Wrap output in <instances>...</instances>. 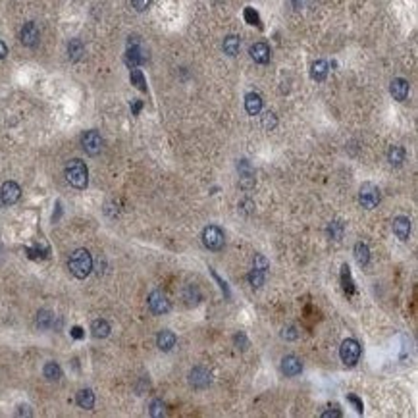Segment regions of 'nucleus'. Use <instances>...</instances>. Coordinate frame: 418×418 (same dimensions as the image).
Listing matches in <instances>:
<instances>
[{"label": "nucleus", "mask_w": 418, "mask_h": 418, "mask_svg": "<svg viewBox=\"0 0 418 418\" xmlns=\"http://www.w3.org/2000/svg\"><path fill=\"white\" fill-rule=\"evenodd\" d=\"M6 54H8V47L0 41V60H2V58H6Z\"/></svg>", "instance_id": "ea45409f"}, {"label": "nucleus", "mask_w": 418, "mask_h": 418, "mask_svg": "<svg viewBox=\"0 0 418 418\" xmlns=\"http://www.w3.org/2000/svg\"><path fill=\"white\" fill-rule=\"evenodd\" d=\"M51 324H52V313L51 311H39V314H37V326L41 330H49Z\"/></svg>", "instance_id": "cd10ccee"}, {"label": "nucleus", "mask_w": 418, "mask_h": 418, "mask_svg": "<svg viewBox=\"0 0 418 418\" xmlns=\"http://www.w3.org/2000/svg\"><path fill=\"white\" fill-rule=\"evenodd\" d=\"M339 357L343 361V365L355 366L361 359V345L357 339H345L339 347Z\"/></svg>", "instance_id": "7ed1b4c3"}, {"label": "nucleus", "mask_w": 418, "mask_h": 418, "mask_svg": "<svg viewBox=\"0 0 418 418\" xmlns=\"http://www.w3.org/2000/svg\"><path fill=\"white\" fill-rule=\"evenodd\" d=\"M262 125H264L266 129H272V127L276 125V116H274L272 112H266L264 118H262Z\"/></svg>", "instance_id": "72a5a7b5"}, {"label": "nucleus", "mask_w": 418, "mask_h": 418, "mask_svg": "<svg viewBox=\"0 0 418 418\" xmlns=\"http://www.w3.org/2000/svg\"><path fill=\"white\" fill-rule=\"evenodd\" d=\"M19 197H21V189H19L17 183L6 181V183L2 185V189H0V199H2L4 205H16V203L19 201Z\"/></svg>", "instance_id": "0eeeda50"}, {"label": "nucleus", "mask_w": 418, "mask_h": 418, "mask_svg": "<svg viewBox=\"0 0 418 418\" xmlns=\"http://www.w3.org/2000/svg\"><path fill=\"white\" fill-rule=\"evenodd\" d=\"M393 233L401 239V241H407L409 235H411V220L407 216H397L393 220Z\"/></svg>", "instance_id": "ddd939ff"}, {"label": "nucleus", "mask_w": 418, "mask_h": 418, "mask_svg": "<svg viewBox=\"0 0 418 418\" xmlns=\"http://www.w3.org/2000/svg\"><path fill=\"white\" fill-rule=\"evenodd\" d=\"M77 405L85 411H91L95 407V393L91 389H81L77 393Z\"/></svg>", "instance_id": "6ab92c4d"}, {"label": "nucleus", "mask_w": 418, "mask_h": 418, "mask_svg": "<svg viewBox=\"0 0 418 418\" xmlns=\"http://www.w3.org/2000/svg\"><path fill=\"white\" fill-rule=\"evenodd\" d=\"M224 231L218 227V226H209V227H205V231H203V243H205V247L210 249V251H220L222 247H224Z\"/></svg>", "instance_id": "39448f33"}, {"label": "nucleus", "mask_w": 418, "mask_h": 418, "mask_svg": "<svg viewBox=\"0 0 418 418\" xmlns=\"http://www.w3.org/2000/svg\"><path fill=\"white\" fill-rule=\"evenodd\" d=\"M322 418H341V413H339L337 409H333V411H324V413H322Z\"/></svg>", "instance_id": "4c0bfd02"}, {"label": "nucleus", "mask_w": 418, "mask_h": 418, "mask_svg": "<svg viewBox=\"0 0 418 418\" xmlns=\"http://www.w3.org/2000/svg\"><path fill=\"white\" fill-rule=\"evenodd\" d=\"M68 264H70L71 274H73L75 278H79V279L87 278V276L91 274V270H93V259H91V255H89L87 249H77V251H73Z\"/></svg>", "instance_id": "f257e3e1"}, {"label": "nucleus", "mask_w": 418, "mask_h": 418, "mask_svg": "<svg viewBox=\"0 0 418 418\" xmlns=\"http://www.w3.org/2000/svg\"><path fill=\"white\" fill-rule=\"evenodd\" d=\"M164 415V403L162 401H153V405H151V417H162Z\"/></svg>", "instance_id": "2f4dec72"}, {"label": "nucleus", "mask_w": 418, "mask_h": 418, "mask_svg": "<svg viewBox=\"0 0 418 418\" xmlns=\"http://www.w3.org/2000/svg\"><path fill=\"white\" fill-rule=\"evenodd\" d=\"M239 47H241L239 37L229 35V37L224 39V52L227 54V56H237L239 54Z\"/></svg>", "instance_id": "aec40b11"}, {"label": "nucleus", "mask_w": 418, "mask_h": 418, "mask_svg": "<svg viewBox=\"0 0 418 418\" xmlns=\"http://www.w3.org/2000/svg\"><path fill=\"white\" fill-rule=\"evenodd\" d=\"M341 281H343V287H345V291H347V293H353V291H355V287H353V279H351V270H349V266H347V264H343V266H341Z\"/></svg>", "instance_id": "bb28decb"}, {"label": "nucleus", "mask_w": 418, "mask_h": 418, "mask_svg": "<svg viewBox=\"0 0 418 418\" xmlns=\"http://www.w3.org/2000/svg\"><path fill=\"white\" fill-rule=\"evenodd\" d=\"M189 382H191V385H193L195 389H205V387H209L210 385V372L207 368L197 366V368L191 370Z\"/></svg>", "instance_id": "1a4fd4ad"}, {"label": "nucleus", "mask_w": 418, "mask_h": 418, "mask_svg": "<svg viewBox=\"0 0 418 418\" xmlns=\"http://www.w3.org/2000/svg\"><path fill=\"white\" fill-rule=\"evenodd\" d=\"M405 157H407V153H405L403 147H391L389 153H387V160H389L391 166H401L405 162Z\"/></svg>", "instance_id": "4be33fe9"}, {"label": "nucleus", "mask_w": 418, "mask_h": 418, "mask_svg": "<svg viewBox=\"0 0 418 418\" xmlns=\"http://www.w3.org/2000/svg\"><path fill=\"white\" fill-rule=\"evenodd\" d=\"M245 19L251 23V25H261V19H259V14L253 10V8H247L245 10Z\"/></svg>", "instance_id": "7c9ffc66"}, {"label": "nucleus", "mask_w": 418, "mask_h": 418, "mask_svg": "<svg viewBox=\"0 0 418 418\" xmlns=\"http://www.w3.org/2000/svg\"><path fill=\"white\" fill-rule=\"evenodd\" d=\"M131 83L141 89V91H147V81H145V75L141 73V70H131Z\"/></svg>", "instance_id": "c85d7f7f"}, {"label": "nucleus", "mask_w": 418, "mask_h": 418, "mask_svg": "<svg viewBox=\"0 0 418 418\" xmlns=\"http://www.w3.org/2000/svg\"><path fill=\"white\" fill-rule=\"evenodd\" d=\"M68 54H70V58H71L73 62L81 60V56H83V43H81L79 39L70 41V45H68Z\"/></svg>", "instance_id": "b1692460"}, {"label": "nucleus", "mask_w": 418, "mask_h": 418, "mask_svg": "<svg viewBox=\"0 0 418 418\" xmlns=\"http://www.w3.org/2000/svg\"><path fill=\"white\" fill-rule=\"evenodd\" d=\"M43 372H45V378H47V380H51V382L60 380V376H62V368L56 365V363H47Z\"/></svg>", "instance_id": "a878e982"}, {"label": "nucleus", "mask_w": 418, "mask_h": 418, "mask_svg": "<svg viewBox=\"0 0 418 418\" xmlns=\"http://www.w3.org/2000/svg\"><path fill=\"white\" fill-rule=\"evenodd\" d=\"M249 283H251L253 287H262V285H264V272L253 268V272L249 274Z\"/></svg>", "instance_id": "c756f323"}, {"label": "nucleus", "mask_w": 418, "mask_h": 418, "mask_svg": "<svg viewBox=\"0 0 418 418\" xmlns=\"http://www.w3.org/2000/svg\"><path fill=\"white\" fill-rule=\"evenodd\" d=\"M239 172H241L239 185H241L243 189H253V187H255V174H253V170H251V166H249L247 160H241Z\"/></svg>", "instance_id": "4468645a"}, {"label": "nucleus", "mask_w": 418, "mask_h": 418, "mask_svg": "<svg viewBox=\"0 0 418 418\" xmlns=\"http://www.w3.org/2000/svg\"><path fill=\"white\" fill-rule=\"evenodd\" d=\"M301 370H303V363H301V359H297L295 355H287V357H283V361H281V372H283L285 376L293 378V376L301 374Z\"/></svg>", "instance_id": "f8f14e48"}, {"label": "nucleus", "mask_w": 418, "mask_h": 418, "mask_svg": "<svg viewBox=\"0 0 418 418\" xmlns=\"http://www.w3.org/2000/svg\"><path fill=\"white\" fill-rule=\"evenodd\" d=\"M380 199H382L380 189H378L374 183H363V187H361V191H359V201H361V205H363L365 209H368V210L376 209V207L380 205Z\"/></svg>", "instance_id": "20e7f679"}, {"label": "nucleus", "mask_w": 418, "mask_h": 418, "mask_svg": "<svg viewBox=\"0 0 418 418\" xmlns=\"http://www.w3.org/2000/svg\"><path fill=\"white\" fill-rule=\"evenodd\" d=\"M311 75L316 81H324L326 75H328V64L324 60H316L313 64V68H311Z\"/></svg>", "instance_id": "412c9836"}, {"label": "nucleus", "mask_w": 418, "mask_h": 418, "mask_svg": "<svg viewBox=\"0 0 418 418\" xmlns=\"http://www.w3.org/2000/svg\"><path fill=\"white\" fill-rule=\"evenodd\" d=\"M347 401H349V403H353V405H355V409H357L359 413H363V411H365V405H363V401H361L357 395H347Z\"/></svg>", "instance_id": "c9c22d12"}, {"label": "nucleus", "mask_w": 418, "mask_h": 418, "mask_svg": "<svg viewBox=\"0 0 418 418\" xmlns=\"http://www.w3.org/2000/svg\"><path fill=\"white\" fill-rule=\"evenodd\" d=\"M175 333L170 331V330H162L157 337V345L162 349V351H172V347L175 345Z\"/></svg>", "instance_id": "f3484780"}, {"label": "nucleus", "mask_w": 418, "mask_h": 418, "mask_svg": "<svg viewBox=\"0 0 418 418\" xmlns=\"http://www.w3.org/2000/svg\"><path fill=\"white\" fill-rule=\"evenodd\" d=\"M341 231H343V224H341V222H331V226H330L331 237H333V239H339V237H341Z\"/></svg>", "instance_id": "473e14b6"}, {"label": "nucleus", "mask_w": 418, "mask_h": 418, "mask_svg": "<svg viewBox=\"0 0 418 418\" xmlns=\"http://www.w3.org/2000/svg\"><path fill=\"white\" fill-rule=\"evenodd\" d=\"M287 337H289V339H295V337H297V333H295V328H289V330H287Z\"/></svg>", "instance_id": "79ce46f5"}, {"label": "nucleus", "mask_w": 418, "mask_h": 418, "mask_svg": "<svg viewBox=\"0 0 418 418\" xmlns=\"http://www.w3.org/2000/svg\"><path fill=\"white\" fill-rule=\"evenodd\" d=\"M149 307L155 314H166L170 311V301L162 291H153L149 295Z\"/></svg>", "instance_id": "6e6552de"}, {"label": "nucleus", "mask_w": 418, "mask_h": 418, "mask_svg": "<svg viewBox=\"0 0 418 418\" xmlns=\"http://www.w3.org/2000/svg\"><path fill=\"white\" fill-rule=\"evenodd\" d=\"M66 179L71 187L75 189H85L89 181V172L87 166L81 160H70L66 166Z\"/></svg>", "instance_id": "f03ea898"}, {"label": "nucleus", "mask_w": 418, "mask_h": 418, "mask_svg": "<svg viewBox=\"0 0 418 418\" xmlns=\"http://www.w3.org/2000/svg\"><path fill=\"white\" fill-rule=\"evenodd\" d=\"M143 62H145V54L141 51V47L139 45H129V49L125 52V64L129 68H137Z\"/></svg>", "instance_id": "2eb2a0df"}, {"label": "nucleus", "mask_w": 418, "mask_h": 418, "mask_svg": "<svg viewBox=\"0 0 418 418\" xmlns=\"http://www.w3.org/2000/svg\"><path fill=\"white\" fill-rule=\"evenodd\" d=\"M71 335H73V337H75V339H81V337H83V330H81V328H77V326H75V328H73V330H71Z\"/></svg>", "instance_id": "58836bf2"}, {"label": "nucleus", "mask_w": 418, "mask_h": 418, "mask_svg": "<svg viewBox=\"0 0 418 418\" xmlns=\"http://www.w3.org/2000/svg\"><path fill=\"white\" fill-rule=\"evenodd\" d=\"M409 91H411L409 81H407V79H403V77L393 79V81H391V85H389V93H391V97H393L395 101H405V99L409 97Z\"/></svg>", "instance_id": "9b49d317"}, {"label": "nucleus", "mask_w": 418, "mask_h": 418, "mask_svg": "<svg viewBox=\"0 0 418 418\" xmlns=\"http://www.w3.org/2000/svg\"><path fill=\"white\" fill-rule=\"evenodd\" d=\"M81 145H83V149H85L87 155L97 157L103 151V137L99 135V131H87L81 137Z\"/></svg>", "instance_id": "423d86ee"}, {"label": "nucleus", "mask_w": 418, "mask_h": 418, "mask_svg": "<svg viewBox=\"0 0 418 418\" xmlns=\"http://www.w3.org/2000/svg\"><path fill=\"white\" fill-rule=\"evenodd\" d=\"M141 106H143V103H141V101H135V103H133V114H139Z\"/></svg>", "instance_id": "a19ab883"}, {"label": "nucleus", "mask_w": 418, "mask_h": 418, "mask_svg": "<svg viewBox=\"0 0 418 418\" xmlns=\"http://www.w3.org/2000/svg\"><path fill=\"white\" fill-rule=\"evenodd\" d=\"M131 4H133V8H135L137 12H145V10L149 8L151 0H131Z\"/></svg>", "instance_id": "e433bc0d"}, {"label": "nucleus", "mask_w": 418, "mask_h": 418, "mask_svg": "<svg viewBox=\"0 0 418 418\" xmlns=\"http://www.w3.org/2000/svg\"><path fill=\"white\" fill-rule=\"evenodd\" d=\"M19 39H21V43H23L25 47H35V45L39 43V27H37L33 21L25 23V25L21 27Z\"/></svg>", "instance_id": "9d476101"}, {"label": "nucleus", "mask_w": 418, "mask_h": 418, "mask_svg": "<svg viewBox=\"0 0 418 418\" xmlns=\"http://www.w3.org/2000/svg\"><path fill=\"white\" fill-rule=\"evenodd\" d=\"M91 331H93V335L99 337V339L108 337V333H110V324H108L106 320H95V322L91 324Z\"/></svg>", "instance_id": "5701e85b"}, {"label": "nucleus", "mask_w": 418, "mask_h": 418, "mask_svg": "<svg viewBox=\"0 0 418 418\" xmlns=\"http://www.w3.org/2000/svg\"><path fill=\"white\" fill-rule=\"evenodd\" d=\"M255 268H257V270H262V272H266V270H268V261H266L262 255H257V257H255Z\"/></svg>", "instance_id": "f704fd0d"}, {"label": "nucleus", "mask_w": 418, "mask_h": 418, "mask_svg": "<svg viewBox=\"0 0 418 418\" xmlns=\"http://www.w3.org/2000/svg\"><path fill=\"white\" fill-rule=\"evenodd\" d=\"M251 58L259 64H268L270 62V47L266 43H255L251 47Z\"/></svg>", "instance_id": "dca6fc26"}, {"label": "nucleus", "mask_w": 418, "mask_h": 418, "mask_svg": "<svg viewBox=\"0 0 418 418\" xmlns=\"http://www.w3.org/2000/svg\"><path fill=\"white\" fill-rule=\"evenodd\" d=\"M245 110L251 114V116H257L262 110V99L259 93H249L245 97Z\"/></svg>", "instance_id": "a211bd4d"}, {"label": "nucleus", "mask_w": 418, "mask_h": 418, "mask_svg": "<svg viewBox=\"0 0 418 418\" xmlns=\"http://www.w3.org/2000/svg\"><path fill=\"white\" fill-rule=\"evenodd\" d=\"M291 2H293V8H295V10H299V8L303 6V0H291Z\"/></svg>", "instance_id": "37998d69"}, {"label": "nucleus", "mask_w": 418, "mask_h": 418, "mask_svg": "<svg viewBox=\"0 0 418 418\" xmlns=\"http://www.w3.org/2000/svg\"><path fill=\"white\" fill-rule=\"evenodd\" d=\"M355 259L357 262L361 264V266H366L368 261H370V251H368V247H366L365 243H357L355 245Z\"/></svg>", "instance_id": "393cba45"}]
</instances>
